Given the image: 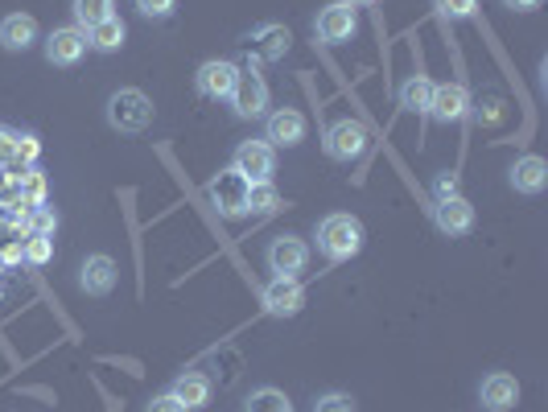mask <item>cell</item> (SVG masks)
<instances>
[{
  "label": "cell",
  "instance_id": "cell-1",
  "mask_svg": "<svg viewBox=\"0 0 548 412\" xmlns=\"http://www.w3.org/2000/svg\"><path fill=\"white\" fill-rule=\"evenodd\" d=\"M318 252L330 260V264H342V260H355L363 252V223L355 215H326L318 223Z\"/></svg>",
  "mask_w": 548,
  "mask_h": 412
},
{
  "label": "cell",
  "instance_id": "cell-2",
  "mask_svg": "<svg viewBox=\"0 0 548 412\" xmlns=\"http://www.w3.org/2000/svg\"><path fill=\"white\" fill-rule=\"evenodd\" d=\"M108 124L124 136H136V132H145L153 124V99L145 91H136V87H124L108 99Z\"/></svg>",
  "mask_w": 548,
  "mask_h": 412
},
{
  "label": "cell",
  "instance_id": "cell-3",
  "mask_svg": "<svg viewBox=\"0 0 548 412\" xmlns=\"http://www.w3.org/2000/svg\"><path fill=\"white\" fill-rule=\"evenodd\" d=\"M367 145H371V136H367V128L359 124V120H334L326 132H322V149H326V157L330 161H355V157H363L367 153Z\"/></svg>",
  "mask_w": 548,
  "mask_h": 412
},
{
  "label": "cell",
  "instance_id": "cell-4",
  "mask_svg": "<svg viewBox=\"0 0 548 412\" xmlns=\"http://www.w3.org/2000/svg\"><path fill=\"white\" fill-rule=\"evenodd\" d=\"M231 169L248 182H272V174H277V149L268 141H239Z\"/></svg>",
  "mask_w": 548,
  "mask_h": 412
},
{
  "label": "cell",
  "instance_id": "cell-5",
  "mask_svg": "<svg viewBox=\"0 0 548 412\" xmlns=\"http://www.w3.org/2000/svg\"><path fill=\"white\" fill-rule=\"evenodd\" d=\"M310 264V244L301 235H277L268 244V268L272 277H301Z\"/></svg>",
  "mask_w": 548,
  "mask_h": 412
},
{
  "label": "cell",
  "instance_id": "cell-6",
  "mask_svg": "<svg viewBox=\"0 0 548 412\" xmlns=\"http://www.w3.org/2000/svg\"><path fill=\"white\" fill-rule=\"evenodd\" d=\"M231 99V112L239 116V120H260V116H268V83L256 75V71H239V79H235V91L227 95Z\"/></svg>",
  "mask_w": 548,
  "mask_h": 412
},
{
  "label": "cell",
  "instance_id": "cell-7",
  "mask_svg": "<svg viewBox=\"0 0 548 412\" xmlns=\"http://www.w3.org/2000/svg\"><path fill=\"white\" fill-rule=\"evenodd\" d=\"M260 305H264V314H272V318H293V314H301V305H305V289H301L297 277H272L260 289Z\"/></svg>",
  "mask_w": 548,
  "mask_h": 412
},
{
  "label": "cell",
  "instance_id": "cell-8",
  "mask_svg": "<svg viewBox=\"0 0 548 412\" xmlns=\"http://www.w3.org/2000/svg\"><path fill=\"white\" fill-rule=\"evenodd\" d=\"M305 112L297 108H277V112H268L264 116V141L272 149H297L305 141Z\"/></svg>",
  "mask_w": 548,
  "mask_h": 412
},
{
  "label": "cell",
  "instance_id": "cell-9",
  "mask_svg": "<svg viewBox=\"0 0 548 412\" xmlns=\"http://www.w3.org/2000/svg\"><path fill=\"white\" fill-rule=\"evenodd\" d=\"M437 124H458L470 116V91L462 83H433V99H429V112Z\"/></svg>",
  "mask_w": 548,
  "mask_h": 412
},
{
  "label": "cell",
  "instance_id": "cell-10",
  "mask_svg": "<svg viewBox=\"0 0 548 412\" xmlns=\"http://www.w3.org/2000/svg\"><path fill=\"white\" fill-rule=\"evenodd\" d=\"M248 178H239L235 169H223V174L207 186V194H211V202L219 206V215L223 219H239L244 215V198H248Z\"/></svg>",
  "mask_w": 548,
  "mask_h": 412
},
{
  "label": "cell",
  "instance_id": "cell-11",
  "mask_svg": "<svg viewBox=\"0 0 548 412\" xmlns=\"http://www.w3.org/2000/svg\"><path fill=\"white\" fill-rule=\"evenodd\" d=\"M235 79H239V66H235V62L211 58V62L198 66L194 87H198V95H207V99H227V95L235 91Z\"/></svg>",
  "mask_w": 548,
  "mask_h": 412
},
{
  "label": "cell",
  "instance_id": "cell-12",
  "mask_svg": "<svg viewBox=\"0 0 548 412\" xmlns=\"http://www.w3.org/2000/svg\"><path fill=\"white\" fill-rule=\"evenodd\" d=\"M355 29H359V21H355V9H347V5H326L322 13H318V21H314V33L326 42V46H342V42H351L355 38Z\"/></svg>",
  "mask_w": 548,
  "mask_h": 412
},
{
  "label": "cell",
  "instance_id": "cell-13",
  "mask_svg": "<svg viewBox=\"0 0 548 412\" xmlns=\"http://www.w3.org/2000/svg\"><path fill=\"white\" fill-rule=\"evenodd\" d=\"M87 54V29L79 25H62L46 38V62L50 66H75Z\"/></svg>",
  "mask_w": 548,
  "mask_h": 412
},
{
  "label": "cell",
  "instance_id": "cell-14",
  "mask_svg": "<svg viewBox=\"0 0 548 412\" xmlns=\"http://www.w3.org/2000/svg\"><path fill=\"white\" fill-rule=\"evenodd\" d=\"M433 227L441 235H466V231H474V206L462 194L433 202Z\"/></svg>",
  "mask_w": 548,
  "mask_h": 412
},
{
  "label": "cell",
  "instance_id": "cell-15",
  "mask_svg": "<svg viewBox=\"0 0 548 412\" xmlns=\"http://www.w3.org/2000/svg\"><path fill=\"white\" fill-rule=\"evenodd\" d=\"M116 277H120L116 260L99 252V256H87V260H83V268H79V289H83L87 297H108V293L116 289Z\"/></svg>",
  "mask_w": 548,
  "mask_h": 412
},
{
  "label": "cell",
  "instance_id": "cell-16",
  "mask_svg": "<svg viewBox=\"0 0 548 412\" xmlns=\"http://www.w3.org/2000/svg\"><path fill=\"white\" fill-rule=\"evenodd\" d=\"M478 400H483V408H491V412L516 408V404H520V384H516V375L491 371L487 380H483V388H478Z\"/></svg>",
  "mask_w": 548,
  "mask_h": 412
},
{
  "label": "cell",
  "instance_id": "cell-17",
  "mask_svg": "<svg viewBox=\"0 0 548 412\" xmlns=\"http://www.w3.org/2000/svg\"><path fill=\"white\" fill-rule=\"evenodd\" d=\"M33 42H38V21H33L29 13H9L5 21H0V46H5L9 54H25Z\"/></svg>",
  "mask_w": 548,
  "mask_h": 412
},
{
  "label": "cell",
  "instance_id": "cell-18",
  "mask_svg": "<svg viewBox=\"0 0 548 412\" xmlns=\"http://www.w3.org/2000/svg\"><path fill=\"white\" fill-rule=\"evenodd\" d=\"M169 392H174V396L186 404V412H194V408H207V404H211L215 384H211V375H202V371H182Z\"/></svg>",
  "mask_w": 548,
  "mask_h": 412
},
{
  "label": "cell",
  "instance_id": "cell-19",
  "mask_svg": "<svg viewBox=\"0 0 548 412\" xmlns=\"http://www.w3.org/2000/svg\"><path fill=\"white\" fill-rule=\"evenodd\" d=\"M289 42H293V33H289L285 25H260L252 38H248V46L256 50V58H264V62L285 58V54H289Z\"/></svg>",
  "mask_w": 548,
  "mask_h": 412
},
{
  "label": "cell",
  "instance_id": "cell-20",
  "mask_svg": "<svg viewBox=\"0 0 548 412\" xmlns=\"http://www.w3.org/2000/svg\"><path fill=\"white\" fill-rule=\"evenodd\" d=\"M511 186H516L520 194H540V190L548 186V165H544V157H536V153L520 157L516 165H511Z\"/></svg>",
  "mask_w": 548,
  "mask_h": 412
},
{
  "label": "cell",
  "instance_id": "cell-21",
  "mask_svg": "<svg viewBox=\"0 0 548 412\" xmlns=\"http://www.w3.org/2000/svg\"><path fill=\"white\" fill-rule=\"evenodd\" d=\"M124 38H128V29H124L120 17H108V21H99V25L87 29V46L99 50V54H116L124 46Z\"/></svg>",
  "mask_w": 548,
  "mask_h": 412
},
{
  "label": "cell",
  "instance_id": "cell-22",
  "mask_svg": "<svg viewBox=\"0 0 548 412\" xmlns=\"http://www.w3.org/2000/svg\"><path fill=\"white\" fill-rule=\"evenodd\" d=\"M429 99H433V79H425V75L404 79V87H400V108L425 116V112H429Z\"/></svg>",
  "mask_w": 548,
  "mask_h": 412
},
{
  "label": "cell",
  "instance_id": "cell-23",
  "mask_svg": "<svg viewBox=\"0 0 548 412\" xmlns=\"http://www.w3.org/2000/svg\"><path fill=\"white\" fill-rule=\"evenodd\" d=\"M281 211V194L272 182H252L248 186V198H244V215H272Z\"/></svg>",
  "mask_w": 548,
  "mask_h": 412
},
{
  "label": "cell",
  "instance_id": "cell-24",
  "mask_svg": "<svg viewBox=\"0 0 548 412\" xmlns=\"http://www.w3.org/2000/svg\"><path fill=\"white\" fill-rule=\"evenodd\" d=\"M17 190H21V202L29 206V211H33V206H46V174H42L38 165L21 169V174H17Z\"/></svg>",
  "mask_w": 548,
  "mask_h": 412
},
{
  "label": "cell",
  "instance_id": "cell-25",
  "mask_svg": "<svg viewBox=\"0 0 548 412\" xmlns=\"http://www.w3.org/2000/svg\"><path fill=\"white\" fill-rule=\"evenodd\" d=\"M112 9H116V0H75V5H71L79 29H91V25H99V21L116 17Z\"/></svg>",
  "mask_w": 548,
  "mask_h": 412
},
{
  "label": "cell",
  "instance_id": "cell-26",
  "mask_svg": "<svg viewBox=\"0 0 548 412\" xmlns=\"http://www.w3.org/2000/svg\"><path fill=\"white\" fill-rule=\"evenodd\" d=\"M244 412H293V400L277 388H256L248 400H244Z\"/></svg>",
  "mask_w": 548,
  "mask_h": 412
},
{
  "label": "cell",
  "instance_id": "cell-27",
  "mask_svg": "<svg viewBox=\"0 0 548 412\" xmlns=\"http://www.w3.org/2000/svg\"><path fill=\"white\" fill-rule=\"evenodd\" d=\"M21 252H25V264L46 268L54 260V235H29L25 244H21Z\"/></svg>",
  "mask_w": 548,
  "mask_h": 412
},
{
  "label": "cell",
  "instance_id": "cell-28",
  "mask_svg": "<svg viewBox=\"0 0 548 412\" xmlns=\"http://www.w3.org/2000/svg\"><path fill=\"white\" fill-rule=\"evenodd\" d=\"M38 157H42V141L33 132H17V145H13V161L21 165V169H29V165H38Z\"/></svg>",
  "mask_w": 548,
  "mask_h": 412
},
{
  "label": "cell",
  "instance_id": "cell-29",
  "mask_svg": "<svg viewBox=\"0 0 548 412\" xmlns=\"http://www.w3.org/2000/svg\"><path fill=\"white\" fill-rule=\"evenodd\" d=\"M433 9L445 17V21H466L478 13V0H433Z\"/></svg>",
  "mask_w": 548,
  "mask_h": 412
},
{
  "label": "cell",
  "instance_id": "cell-30",
  "mask_svg": "<svg viewBox=\"0 0 548 412\" xmlns=\"http://www.w3.org/2000/svg\"><path fill=\"white\" fill-rule=\"evenodd\" d=\"M25 219H29V235H54L58 231V215L50 211V206H33Z\"/></svg>",
  "mask_w": 548,
  "mask_h": 412
},
{
  "label": "cell",
  "instance_id": "cell-31",
  "mask_svg": "<svg viewBox=\"0 0 548 412\" xmlns=\"http://www.w3.org/2000/svg\"><path fill=\"white\" fill-rule=\"evenodd\" d=\"M314 412H359V408H355V396H347V392H326V396H318Z\"/></svg>",
  "mask_w": 548,
  "mask_h": 412
},
{
  "label": "cell",
  "instance_id": "cell-32",
  "mask_svg": "<svg viewBox=\"0 0 548 412\" xmlns=\"http://www.w3.org/2000/svg\"><path fill=\"white\" fill-rule=\"evenodd\" d=\"M136 9H141V17H153V21H165L169 13L178 9V0H132Z\"/></svg>",
  "mask_w": 548,
  "mask_h": 412
},
{
  "label": "cell",
  "instance_id": "cell-33",
  "mask_svg": "<svg viewBox=\"0 0 548 412\" xmlns=\"http://www.w3.org/2000/svg\"><path fill=\"white\" fill-rule=\"evenodd\" d=\"M13 145H17V132L0 124V174H5L9 165H17V161H13Z\"/></svg>",
  "mask_w": 548,
  "mask_h": 412
},
{
  "label": "cell",
  "instance_id": "cell-34",
  "mask_svg": "<svg viewBox=\"0 0 548 412\" xmlns=\"http://www.w3.org/2000/svg\"><path fill=\"white\" fill-rule=\"evenodd\" d=\"M454 194H458V174L454 169H445V174L433 178V198L441 202V198H454Z\"/></svg>",
  "mask_w": 548,
  "mask_h": 412
},
{
  "label": "cell",
  "instance_id": "cell-35",
  "mask_svg": "<svg viewBox=\"0 0 548 412\" xmlns=\"http://www.w3.org/2000/svg\"><path fill=\"white\" fill-rule=\"evenodd\" d=\"M145 412H186V404L174 396V392H161V396H153L149 400V408Z\"/></svg>",
  "mask_w": 548,
  "mask_h": 412
},
{
  "label": "cell",
  "instance_id": "cell-36",
  "mask_svg": "<svg viewBox=\"0 0 548 412\" xmlns=\"http://www.w3.org/2000/svg\"><path fill=\"white\" fill-rule=\"evenodd\" d=\"M507 9H516V13H532V9H540V0H503Z\"/></svg>",
  "mask_w": 548,
  "mask_h": 412
},
{
  "label": "cell",
  "instance_id": "cell-37",
  "mask_svg": "<svg viewBox=\"0 0 548 412\" xmlns=\"http://www.w3.org/2000/svg\"><path fill=\"white\" fill-rule=\"evenodd\" d=\"M338 5H347V9H359V5H371V0H338Z\"/></svg>",
  "mask_w": 548,
  "mask_h": 412
}]
</instances>
